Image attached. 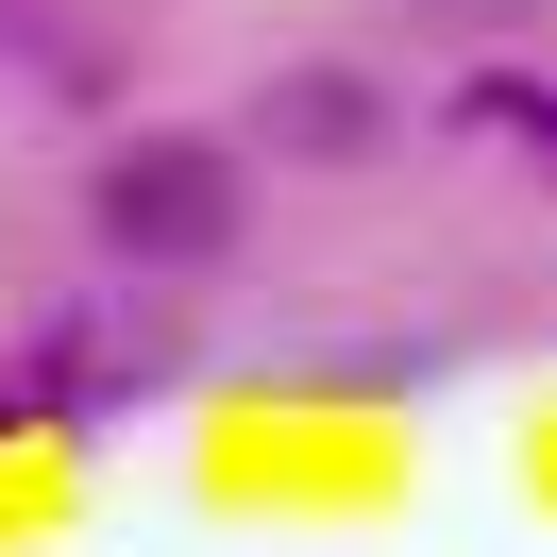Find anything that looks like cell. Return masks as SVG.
Masks as SVG:
<instances>
[{"instance_id":"6da1fadb","label":"cell","mask_w":557,"mask_h":557,"mask_svg":"<svg viewBox=\"0 0 557 557\" xmlns=\"http://www.w3.org/2000/svg\"><path fill=\"white\" fill-rule=\"evenodd\" d=\"M85 220H102L136 271H203V253H237V152L220 136H136Z\"/></svg>"},{"instance_id":"7a4b0ae2","label":"cell","mask_w":557,"mask_h":557,"mask_svg":"<svg viewBox=\"0 0 557 557\" xmlns=\"http://www.w3.org/2000/svg\"><path fill=\"white\" fill-rule=\"evenodd\" d=\"M119 388H152V338H119V321H51L35 372H17V406H119Z\"/></svg>"},{"instance_id":"5b68a950","label":"cell","mask_w":557,"mask_h":557,"mask_svg":"<svg viewBox=\"0 0 557 557\" xmlns=\"http://www.w3.org/2000/svg\"><path fill=\"white\" fill-rule=\"evenodd\" d=\"M440 17H541V0H440Z\"/></svg>"},{"instance_id":"277c9868","label":"cell","mask_w":557,"mask_h":557,"mask_svg":"<svg viewBox=\"0 0 557 557\" xmlns=\"http://www.w3.org/2000/svg\"><path fill=\"white\" fill-rule=\"evenodd\" d=\"M456 119H473V136H541V152H557V85H473Z\"/></svg>"},{"instance_id":"3957f363","label":"cell","mask_w":557,"mask_h":557,"mask_svg":"<svg viewBox=\"0 0 557 557\" xmlns=\"http://www.w3.org/2000/svg\"><path fill=\"white\" fill-rule=\"evenodd\" d=\"M271 136L287 152H372V85H355V69H287L271 85Z\"/></svg>"}]
</instances>
